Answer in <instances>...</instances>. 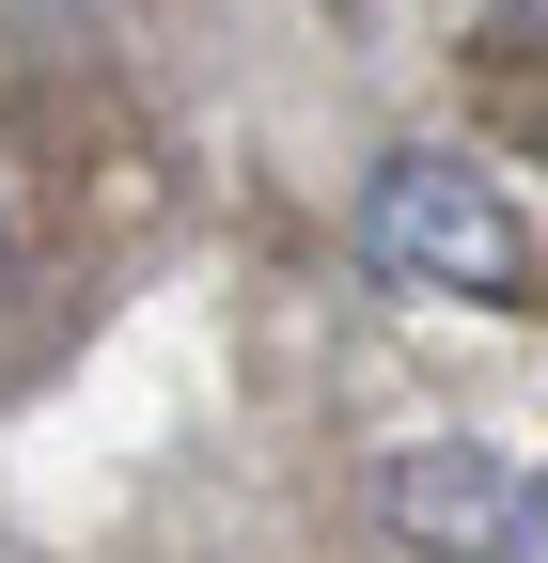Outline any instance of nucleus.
Wrapping results in <instances>:
<instances>
[{
	"label": "nucleus",
	"mask_w": 548,
	"mask_h": 563,
	"mask_svg": "<svg viewBox=\"0 0 548 563\" xmlns=\"http://www.w3.org/2000/svg\"><path fill=\"white\" fill-rule=\"evenodd\" d=\"M361 266L392 282V298H533V220L502 203V173L407 141V157H376V188H361Z\"/></svg>",
	"instance_id": "nucleus-1"
},
{
	"label": "nucleus",
	"mask_w": 548,
	"mask_h": 563,
	"mask_svg": "<svg viewBox=\"0 0 548 563\" xmlns=\"http://www.w3.org/2000/svg\"><path fill=\"white\" fill-rule=\"evenodd\" d=\"M517 517H533V485H517V454H486V439H424V454L376 470V532L424 548V563H502Z\"/></svg>",
	"instance_id": "nucleus-2"
},
{
	"label": "nucleus",
	"mask_w": 548,
	"mask_h": 563,
	"mask_svg": "<svg viewBox=\"0 0 548 563\" xmlns=\"http://www.w3.org/2000/svg\"><path fill=\"white\" fill-rule=\"evenodd\" d=\"M502 32H517V47H548V0H502Z\"/></svg>",
	"instance_id": "nucleus-3"
},
{
	"label": "nucleus",
	"mask_w": 548,
	"mask_h": 563,
	"mask_svg": "<svg viewBox=\"0 0 548 563\" xmlns=\"http://www.w3.org/2000/svg\"><path fill=\"white\" fill-rule=\"evenodd\" d=\"M0 251H17V220H0Z\"/></svg>",
	"instance_id": "nucleus-4"
}]
</instances>
